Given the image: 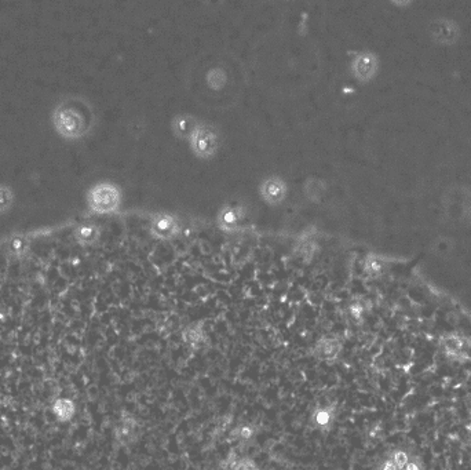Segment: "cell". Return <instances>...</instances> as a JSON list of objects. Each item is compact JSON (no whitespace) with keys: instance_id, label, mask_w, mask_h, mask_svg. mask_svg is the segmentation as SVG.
<instances>
[{"instance_id":"obj_16","label":"cell","mask_w":471,"mask_h":470,"mask_svg":"<svg viewBox=\"0 0 471 470\" xmlns=\"http://www.w3.org/2000/svg\"><path fill=\"white\" fill-rule=\"evenodd\" d=\"M349 312H350V316L356 322H361L363 318H364V313H365V308L361 305V302H354V304L350 305Z\"/></svg>"},{"instance_id":"obj_13","label":"cell","mask_w":471,"mask_h":470,"mask_svg":"<svg viewBox=\"0 0 471 470\" xmlns=\"http://www.w3.org/2000/svg\"><path fill=\"white\" fill-rule=\"evenodd\" d=\"M238 221H240V214H238V210L236 208H224L219 214V224L222 225V228L232 229L235 228Z\"/></svg>"},{"instance_id":"obj_14","label":"cell","mask_w":471,"mask_h":470,"mask_svg":"<svg viewBox=\"0 0 471 470\" xmlns=\"http://www.w3.org/2000/svg\"><path fill=\"white\" fill-rule=\"evenodd\" d=\"M232 422H233V417L232 415H226V417H222L218 423L215 425L214 427V436L215 437H221L224 436L232 426Z\"/></svg>"},{"instance_id":"obj_7","label":"cell","mask_w":471,"mask_h":470,"mask_svg":"<svg viewBox=\"0 0 471 470\" xmlns=\"http://www.w3.org/2000/svg\"><path fill=\"white\" fill-rule=\"evenodd\" d=\"M258 436V426L252 422L236 425L229 432V440L240 446H249Z\"/></svg>"},{"instance_id":"obj_9","label":"cell","mask_w":471,"mask_h":470,"mask_svg":"<svg viewBox=\"0 0 471 470\" xmlns=\"http://www.w3.org/2000/svg\"><path fill=\"white\" fill-rule=\"evenodd\" d=\"M152 231H153L154 235H157L159 237L168 238V237H171V236L177 234V231H178V222L171 215L161 214V215H157L153 220Z\"/></svg>"},{"instance_id":"obj_8","label":"cell","mask_w":471,"mask_h":470,"mask_svg":"<svg viewBox=\"0 0 471 470\" xmlns=\"http://www.w3.org/2000/svg\"><path fill=\"white\" fill-rule=\"evenodd\" d=\"M375 69H377V59L372 54L368 52L357 55L353 62V71L356 76L361 80L371 79V76L375 73Z\"/></svg>"},{"instance_id":"obj_5","label":"cell","mask_w":471,"mask_h":470,"mask_svg":"<svg viewBox=\"0 0 471 470\" xmlns=\"http://www.w3.org/2000/svg\"><path fill=\"white\" fill-rule=\"evenodd\" d=\"M336 421V406L327 404V406H319L313 410L310 415V425L313 429L327 433L333 427Z\"/></svg>"},{"instance_id":"obj_6","label":"cell","mask_w":471,"mask_h":470,"mask_svg":"<svg viewBox=\"0 0 471 470\" xmlns=\"http://www.w3.org/2000/svg\"><path fill=\"white\" fill-rule=\"evenodd\" d=\"M261 194L269 204H280L285 199L287 187L280 178H269L261 187Z\"/></svg>"},{"instance_id":"obj_11","label":"cell","mask_w":471,"mask_h":470,"mask_svg":"<svg viewBox=\"0 0 471 470\" xmlns=\"http://www.w3.org/2000/svg\"><path fill=\"white\" fill-rule=\"evenodd\" d=\"M52 413L61 422H66L75 417L76 406L69 399H58L52 406Z\"/></svg>"},{"instance_id":"obj_18","label":"cell","mask_w":471,"mask_h":470,"mask_svg":"<svg viewBox=\"0 0 471 470\" xmlns=\"http://www.w3.org/2000/svg\"><path fill=\"white\" fill-rule=\"evenodd\" d=\"M404 470H421V467L418 465V462H415V461H410V462L407 464V467H405V469Z\"/></svg>"},{"instance_id":"obj_10","label":"cell","mask_w":471,"mask_h":470,"mask_svg":"<svg viewBox=\"0 0 471 470\" xmlns=\"http://www.w3.org/2000/svg\"><path fill=\"white\" fill-rule=\"evenodd\" d=\"M224 470H261L258 464L249 457H238L236 451L229 453L226 460L222 462Z\"/></svg>"},{"instance_id":"obj_17","label":"cell","mask_w":471,"mask_h":470,"mask_svg":"<svg viewBox=\"0 0 471 470\" xmlns=\"http://www.w3.org/2000/svg\"><path fill=\"white\" fill-rule=\"evenodd\" d=\"M380 470H401L390 458L382 465V468H380Z\"/></svg>"},{"instance_id":"obj_15","label":"cell","mask_w":471,"mask_h":470,"mask_svg":"<svg viewBox=\"0 0 471 470\" xmlns=\"http://www.w3.org/2000/svg\"><path fill=\"white\" fill-rule=\"evenodd\" d=\"M390 460L400 468L401 470L405 469L407 464L410 462V458H408V454L404 453V451H396L393 453V455L390 457Z\"/></svg>"},{"instance_id":"obj_2","label":"cell","mask_w":471,"mask_h":470,"mask_svg":"<svg viewBox=\"0 0 471 470\" xmlns=\"http://www.w3.org/2000/svg\"><path fill=\"white\" fill-rule=\"evenodd\" d=\"M190 142L194 153L201 157L214 156L218 148L217 134L214 133V130L204 126H198L194 129V131L190 134Z\"/></svg>"},{"instance_id":"obj_3","label":"cell","mask_w":471,"mask_h":470,"mask_svg":"<svg viewBox=\"0 0 471 470\" xmlns=\"http://www.w3.org/2000/svg\"><path fill=\"white\" fill-rule=\"evenodd\" d=\"M343 350V343L336 336H321L312 348V356L321 362L332 364L339 360Z\"/></svg>"},{"instance_id":"obj_1","label":"cell","mask_w":471,"mask_h":470,"mask_svg":"<svg viewBox=\"0 0 471 470\" xmlns=\"http://www.w3.org/2000/svg\"><path fill=\"white\" fill-rule=\"evenodd\" d=\"M142 434V425L140 420L131 413H123L113 429V437L117 446L131 447L134 446Z\"/></svg>"},{"instance_id":"obj_12","label":"cell","mask_w":471,"mask_h":470,"mask_svg":"<svg viewBox=\"0 0 471 470\" xmlns=\"http://www.w3.org/2000/svg\"><path fill=\"white\" fill-rule=\"evenodd\" d=\"M466 345L463 342V339L458 338V336H451L447 339L445 342V350L454 356V357H459V356H463L466 353Z\"/></svg>"},{"instance_id":"obj_4","label":"cell","mask_w":471,"mask_h":470,"mask_svg":"<svg viewBox=\"0 0 471 470\" xmlns=\"http://www.w3.org/2000/svg\"><path fill=\"white\" fill-rule=\"evenodd\" d=\"M182 342L189 350L197 353L210 346V336L201 325H190L182 331Z\"/></svg>"}]
</instances>
